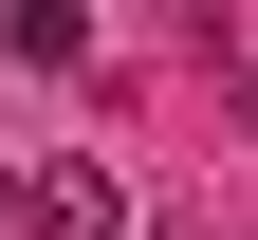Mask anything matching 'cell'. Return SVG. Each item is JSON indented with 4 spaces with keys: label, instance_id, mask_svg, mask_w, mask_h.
Instances as JSON below:
<instances>
[{
    "label": "cell",
    "instance_id": "6da1fadb",
    "mask_svg": "<svg viewBox=\"0 0 258 240\" xmlns=\"http://www.w3.org/2000/svg\"><path fill=\"white\" fill-rule=\"evenodd\" d=\"M19 203H37V240H111V185H92V166H37Z\"/></svg>",
    "mask_w": 258,
    "mask_h": 240
}]
</instances>
